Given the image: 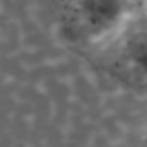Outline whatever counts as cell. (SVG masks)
<instances>
[{
    "instance_id": "cell-1",
    "label": "cell",
    "mask_w": 147,
    "mask_h": 147,
    "mask_svg": "<svg viewBox=\"0 0 147 147\" xmlns=\"http://www.w3.org/2000/svg\"><path fill=\"white\" fill-rule=\"evenodd\" d=\"M140 6L138 0H57L59 28L72 43L94 49Z\"/></svg>"
},
{
    "instance_id": "cell-2",
    "label": "cell",
    "mask_w": 147,
    "mask_h": 147,
    "mask_svg": "<svg viewBox=\"0 0 147 147\" xmlns=\"http://www.w3.org/2000/svg\"><path fill=\"white\" fill-rule=\"evenodd\" d=\"M96 49V61L113 79L147 89V11L140 6Z\"/></svg>"
},
{
    "instance_id": "cell-3",
    "label": "cell",
    "mask_w": 147,
    "mask_h": 147,
    "mask_svg": "<svg viewBox=\"0 0 147 147\" xmlns=\"http://www.w3.org/2000/svg\"><path fill=\"white\" fill-rule=\"evenodd\" d=\"M138 147H147V138H143V140H142V142H140V143H138Z\"/></svg>"
},
{
    "instance_id": "cell-4",
    "label": "cell",
    "mask_w": 147,
    "mask_h": 147,
    "mask_svg": "<svg viewBox=\"0 0 147 147\" xmlns=\"http://www.w3.org/2000/svg\"><path fill=\"white\" fill-rule=\"evenodd\" d=\"M142 8H143V9L147 11V0H142Z\"/></svg>"
},
{
    "instance_id": "cell-5",
    "label": "cell",
    "mask_w": 147,
    "mask_h": 147,
    "mask_svg": "<svg viewBox=\"0 0 147 147\" xmlns=\"http://www.w3.org/2000/svg\"><path fill=\"white\" fill-rule=\"evenodd\" d=\"M138 2H140V4H142V0H138Z\"/></svg>"
}]
</instances>
